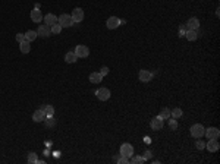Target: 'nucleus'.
Here are the masks:
<instances>
[{"label":"nucleus","instance_id":"1","mask_svg":"<svg viewBox=\"0 0 220 164\" xmlns=\"http://www.w3.org/2000/svg\"><path fill=\"white\" fill-rule=\"evenodd\" d=\"M58 22L62 25V28H69V27H72V25L75 24L73 19H72V16H71V15H68V13L60 15V16L58 18Z\"/></svg>","mask_w":220,"mask_h":164},{"label":"nucleus","instance_id":"2","mask_svg":"<svg viewBox=\"0 0 220 164\" xmlns=\"http://www.w3.org/2000/svg\"><path fill=\"white\" fill-rule=\"evenodd\" d=\"M204 132H206V128L202 125H200V123H197V125H194L191 128V135L194 138H197V139H201V136H204Z\"/></svg>","mask_w":220,"mask_h":164},{"label":"nucleus","instance_id":"3","mask_svg":"<svg viewBox=\"0 0 220 164\" xmlns=\"http://www.w3.org/2000/svg\"><path fill=\"white\" fill-rule=\"evenodd\" d=\"M120 155L131 158L134 155V147L131 144H122V147H120Z\"/></svg>","mask_w":220,"mask_h":164},{"label":"nucleus","instance_id":"4","mask_svg":"<svg viewBox=\"0 0 220 164\" xmlns=\"http://www.w3.org/2000/svg\"><path fill=\"white\" fill-rule=\"evenodd\" d=\"M50 34H52V27H48V25H46V24L40 25L38 29H37V35H38V37L47 38V37H50Z\"/></svg>","mask_w":220,"mask_h":164},{"label":"nucleus","instance_id":"5","mask_svg":"<svg viewBox=\"0 0 220 164\" xmlns=\"http://www.w3.org/2000/svg\"><path fill=\"white\" fill-rule=\"evenodd\" d=\"M75 54L78 56V59L81 57H88V54H90V48L87 47V46H82V44H79V46H77L75 47Z\"/></svg>","mask_w":220,"mask_h":164},{"label":"nucleus","instance_id":"6","mask_svg":"<svg viewBox=\"0 0 220 164\" xmlns=\"http://www.w3.org/2000/svg\"><path fill=\"white\" fill-rule=\"evenodd\" d=\"M96 95L98 100H101V101H106V100H109L110 98V89H107V88H98L96 91Z\"/></svg>","mask_w":220,"mask_h":164},{"label":"nucleus","instance_id":"7","mask_svg":"<svg viewBox=\"0 0 220 164\" xmlns=\"http://www.w3.org/2000/svg\"><path fill=\"white\" fill-rule=\"evenodd\" d=\"M72 19H73V22H82V19H84V10L81 9V7H75V9L72 10Z\"/></svg>","mask_w":220,"mask_h":164},{"label":"nucleus","instance_id":"8","mask_svg":"<svg viewBox=\"0 0 220 164\" xmlns=\"http://www.w3.org/2000/svg\"><path fill=\"white\" fill-rule=\"evenodd\" d=\"M204 135H206L208 139H217L220 136V130L217 129V128H208V129H206Z\"/></svg>","mask_w":220,"mask_h":164},{"label":"nucleus","instance_id":"9","mask_svg":"<svg viewBox=\"0 0 220 164\" xmlns=\"http://www.w3.org/2000/svg\"><path fill=\"white\" fill-rule=\"evenodd\" d=\"M119 25H120V19L118 16H110L109 19H107V22H106V27L109 29H115V28H118Z\"/></svg>","mask_w":220,"mask_h":164},{"label":"nucleus","instance_id":"10","mask_svg":"<svg viewBox=\"0 0 220 164\" xmlns=\"http://www.w3.org/2000/svg\"><path fill=\"white\" fill-rule=\"evenodd\" d=\"M138 76H139V81H141V82H150L151 79H153V73L150 72V70L142 69V70H139Z\"/></svg>","mask_w":220,"mask_h":164},{"label":"nucleus","instance_id":"11","mask_svg":"<svg viewBox=\"0 0 220 164\" xmlns=\"http://www.w3.org/2000/svg\"><path fill=\"white\" fill-rule=\"evenodd\" d=\"M44 119H46V113H44L41 109H38V110L34 111V114H32V120L34 122L40 123V122H44Z\"/></svg>","mask_w":220,"mask_h":164},{"label":"nucleus","instance_id":"12","mask_svg":"<svg viewBox=\"0 0 220 164\" xmlns=\"http://www.w3.org/2000/svg\"><path fill=\"white\" fill-rule=\"evenodd\" d=\"M206 147H207V150L210 151V152H216V151H219V148H220L217 139H208V142H207Z\"/></svg>","mask_w":220,"mask_h":164},{"label":"nucleus","instance_id":"13","mask_svg":"<svg viewBox=\"0 0 220 164\" xmlns=\"http://www.w3.org/2000/svg\"><path fill=\"white\" fill-rule=\"evenodd\" d=\"M44 22H46V25H48V27H53L54 24H58V16L53 13H47L44 16Z\"/></svg>","mask_w":220,"mask_h":164},{"label":"nucleus","instance_id":"14","mask_svg":"<svg viewBox=\"0 0 220 164\" xmlns=\"http://www.w3.org/2000/svg\"><path fill=\"white\" fill-rule=\"evenodd\" d=\"M151 129L153 130H160V129H163V119H160V117H154L153 120H151Z\"/></svg>","mask_w":220,"mask_h":164},{"label":"nucleus","instance_id":"15","mask_svg":"<svg viewBox=\"0 0 220 164\" xmlns=\"http://www.w3.org/2000/svg\"><path fill=\"white\" fill-rule=\"evenodd\" d=\"M187 29H198L200 28V21L197 19V18H191V19H188V22H187Z\"/></svg>","mask_w":220,"mask_h":164},{"label":"nucleus","instance_id":"16","mask_svg":"<svg viewBox=\"0 0 220 164\" xmlns=\"http://www.w3.org/2000/svg\"><path fill=\"white\" fill-rule=\"evenodd\" d=\"M185 37H187L188 41H195V40L198 38V32H197L195 29H187Z\"/></svg>","mask_w":220,"mask_h":164},{"label":"nucleus","instance_id":"17","mask_svg":"<svg viewBox=\"0 0 220 164\" xmlns=\"http://www.w3.org/2000/svg\"><path fill=\"white\" fill-rule=\"evenodd\" d=\"M31 19H32L34 22H41V21H43V15H41L40 9H34L32 12H31Z\"/></svg>","mask_w":220,"mask_h":164},{"label":"nucleus","instance_id":"18","mask_svg":"<svg viewBox=\"0 0 220 164\" xmlns=\"http://www.w3.org/2000/svg\"><path fill=\"white\" fill-rule=\"evenodd\" d=\"M19 50L22 51L24 54L29 53V50H31V46H29V41L28 40H24V41H21L19 43Z\"/></svg>","mask_w":220,"mask_h":164},{"label":"nucleus","instance_id":"19","mask_svg":"<svg viewBox=\"0 0 220 164\" xmlns=\"http://www.w3.org/2000/svg\"><path fill=\"white\" fill-rule=\"evenodd\" d=\"M78 60V56L75 54V51H69L65 54V62L66 63H75Z\"/></svg>","mask_w":220,"mask_h":164},{"label":"nucleus","instance_id":"20","mask_svg":"<svg viewBox=\"0 0 220 164\" xmlns=\"http://www.w3.org/2000/svg\"><path fill=\"white\" fill-rule=\"evenodd\" d=\"M101 79H103V76L100 75V72H92L90 75V82H92V84H98V82H101Z\"/></svg>","mask_w":220,"mask_h":164},{"label":"nucleus","instance_id":"21","mask_svg":"<svg viewBox=\"0 0 220 164\" xmlns=\"http://www.w3.org/2000/svg\"><path fill=\"white\" fill-rule=\"evenodd\" d=\"M41 110L46 113V116H53V114H54V107L50 106V104H44V106L41 107Z\"/></svg>","mask_w":220,"mask_h":164},{"label":"nucleus","instance_id":"22","mask_svg":"<svg viewBox=\"0 0 220 164\" xmlns=\"http://www.w3.org/2000/svg\"><path fill=\"white\" fill-rule=\"evenodd\" d=\"M37 37H38V35H37V32H35V31H32V29H29V31H27V32H25V40H28L29 43H31V41H34Z\"/></svg>","mask_w":220,"mask_h":164},{"label":"nucleus","instance_id":"23","mask_svg":"<svg viewBox=\"0 0 220 164\" xmlns=\"http://www.w3.org/2000/svg\"><path fill=\"white\" fill-rule=\"evenodd\" d=\"M182 114H183V111L179 109V107H176V109H173V110H170V117H173V119H178V117H182Z\"/></svg>","mask_w":220,"mask_h":164},{"label":"nucleus","instance_id":"24","mask_svg":"<svg viewBox=\"0 0 220 164\" xmlns=\"http://www.w3.org/2000/svg\"><path fill=\"white\" fill-rule=\"evenodd\" d=\"M44 122H46V126H47V128H53V126H56V120L53 119V116H46Z\"/></svg>","mask_w":220,"mask_h":164},{"label":"nucleus","instance_id":"25","mask_svg":"<svg viewBox=\"0 0 220 164\" xmlns=\"http://www.w3.org/2000/svg\"><path fill=\"white\" fill-rule=\"evenodd\" d=\"M158 117H160V119H169V117H170V110H169V109H166V107H164V109H162V111H160Z\"/></svg>","mask_w":220,"mask_h":164},{"label":"nucleus","instance_id":"26","mask_svg":"<svg viewBox=\"0 0 220 164\" xmlns=\"http://www.w3.org/2000/svg\"><path fill=\"white\" fill-rule=\"evenodd\" d=\"M28 163L29 164H34V163H38V157L35 152H29L28 154Z\"/></svg>","mask_w":220,"mask_h":164},{"label":"nucleus","instance_id":"27","mask_svg":"<svg viewBox=\"0 0 220 164\" xmlns=\"http://www.w3.org/2000/svg\"><path fill=\"white\" fill-rule=\"evenodd\" d=\"M60 32H62V25L58 22L52 27V34H60Z\"/></svg>","mask_w":220,"mask_h":164},{"label":"nucleus","instance_id":"28","mask_svg":"<svg viewBox=\"0 0 220 164\" xmlns=\"http://www.w3.org/2000/svg\"><path fill=\"white\" fill-rule=\"evenodd\" d=\"M144 161H145V158H144V157H139V155H135V157H132V158L129 160V163H132V164L144 163Z\"/></svg>","mask_w":220,"mask_h":164},{"label":"nucleus","instance_id":"29","mask_svg":"<svg viewBox=\"0 0 220 164\" xmlns=\"http://www.w3.org/2000/svg\"><path fill=\"white\" fill-rule=\"evenodd\" d=\"M169 126H170V129H172V130H176V129H178V122H176V119H170V120H169Z\"/></svg>","mask_w":220,"mask_h":164},{"label":"nucleus","instance_id":"30","mask_svg":"<svg viewBox=\"0 0 220 164\" xmlns=\"http://www.w3.org/2000/svg\"><path fill=\"white\" fill-rule=\"evenodd\" d=\"M185 32H187V27L182 25L181 28H179V37H185Z\"/></svg>","mask_w":220,"mask_h":164},{"label":"nucleus","instance_id":"31","mask_svg":"<svg viewBox=\"0 0 220 164\" xmlns=\"http://www.w3.org/2000/svg\"><path fill=\"white\" fill-rule=\"evenodd\" d=\"M107 73H109V68H107V66H103V68L100 69V75L101 76H106Z\"/></svg>","mask_w":220,"mask_h":164},{"label":"nucleus","instance_id":"32","mask_svg":"<svg viewBox=\"0 0 220 164\" xmlns=\"http://www.w3.org/2000/svg\"><path fill=\"white\" fill-rule=\"evenodd\" d=\"M195 147H197V148H198V150H202V148H206V144H204L202 141H197Z\"/></svg>","mask_w":220,"mask_h":164},{"label":"nucleus","instance_id":"33","mask_svg":"<svg viewBox=\"0 0 220 164\" xmlns=\"http://www.w3.org/2000/svg\"><path fill=\"white\" fill-rule=\"evenodd\" d=\"M128 163H129V158H128V157H120L118 164H128Z\"/></svg>","mask_w":220,"mask_h":164},{"label":"nucleus","instance_id":"34","mask_svg":"<svg viewBox=\"0 0 220 164\" xmlns=\"http://www.w3.org/2000/svg\"><path fill=\"white\" fill-rule=\"evenodd\" d=\"M25 40V34H16V41H18V43H21V41H24Z\"/></svg>","mask_w":220,"mask_h":164},{"label":"nucleus","instance_id":"35","mask_svg":"<svg viewBox=\"0 0 220 164\" xmlns=\"http://www.w3.org/2000/svg\"><path fill=\"white\" fill-rule=\"evenodd\" d=\"M153 157V154H151V151H145V154H144V158L145 160H150Z\"/></svg>","mask_w":220,"mask_h":164},{"label":"nucleus","instance_id":"36","mask_svg":"<svg viewBox=\"0 0 220 164\" xmlns=\"http://www.w3.org/2000/svg\"><path fill=\"white\" fill-rule=\"evenodd\" d=\"M120 157H122V155H120V154H118V155H115V157H113V161H115V163H119V160H120Z\"/></svg>","mask_w":220,"mask_h":164}]
</instances>
